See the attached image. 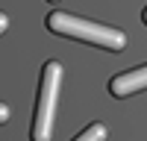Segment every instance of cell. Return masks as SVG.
<instances>
[{"mask_svg": "<svg viewBox=\"0 0 147 141\" xmlns=\"http://www.w3.org/2000/svg\"><path fill=\"white\" fill-rule=\"evenodd\" d=\"M59 85H62V65L47 62L41 68V82H38V103H35V117H32V141H50L53 135V115L59 106Z\"/></svg>", "mask_w": 147, "mask_h": 141, "instance_id": "7a4b0ae2", "label": "cell"}, {"mask_svg": "<svg viewBox=\"0 0 147 141\" xmlns=\"http://www.w3.org/2000/svg\"><path fill=\"white\" fill-rule=\"evenodd\" d=\"M144 23H147V9H144Z\"/></svg>", "mask_w": 147, "mask_h": 141, "instance_id": "52a82bcc", "label": "cell"}, {"mask_svg": "<svg viewBox=\"0 0 147 141\" xmlns=\"http://www.w3.org/2000/svg\"><path fill=\"white\" fill-rule=\"evenodd\" d=\"M6 121H9V106L0 103V124H6Z\"/></svg>", "mask_w": 147, "mask_h": 141, "instance_id": "5b68a950", "label": "cell"}, {"mask_svg": "<svg viewBox=\"0 0 147 141\" xmlns=\"http://www.w3.org/2000/svg\"><path fill=\"white\" fill-rule=\"evenodd\" d=\"M74 141H106V126L103 124H91L88 129H82Z\"/></svg>", "mask_w": 147, "mask_h": 141, "instance_id": "277c9868", "label": "cell"}, {"mask_svg": "<svg viewBox=\"0 0 147 141\" xmlns=\"http://www.w3.org/2000/svg\"><path fill=\"white\" fill-rule=\"evenodd\" d=\"M9 27V18H6V12H0V32H3Z\"/></svg>", "mask_w": 147, "mask_h": 141, "instance_id": "8992f818", "label": "cell"}, {"mask_svg": "<svg viewBox=\"0 0 147 141\" xmlns=\"http://www.w3.org/2000/svg\"><path fill=\"white\" fill-rule=\"evenodd\" d=\"M47 30L56 35H68V38L94 44V47H106V50H124L127 47V32L106 27V23H94V21L77 18V15H68V12H50L47 15Z\"/></svg>", "mask_w": 147, "mask_h": 141, "instance_id": "6da1fadb", "label": "cell"}, {"mask_svg": "<svg viewBox=\"0 0 147 141\" xmlns=\"http://www.w3.org/2000/svg\"><path fill=\"white\" fill-rule=\"evenodd\" d=\"M147 88V65L144 68H132V70H124L109 79V91L115 97H129V94H138Z\"/></svg>", "mask_w": 147, "mask_h": 141, "instance_id": "3957f363", "label": "cell"}]
</instances>
